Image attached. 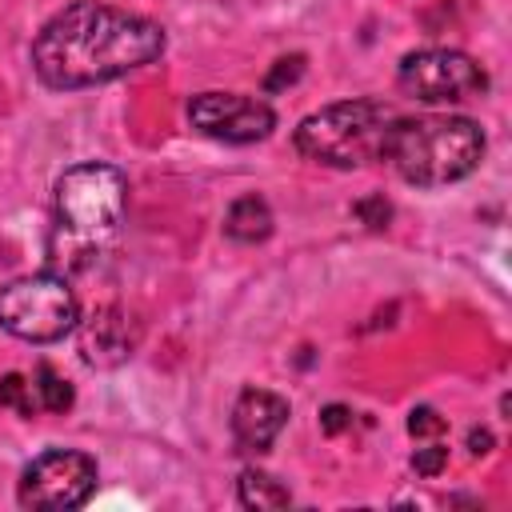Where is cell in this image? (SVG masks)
<instances>
[{
    "instance_id": "obj_18",
    "label": "cell",
    "mask_w": 512,
    "mask_h": 512,
    "mask_svg": "<svg viewBox=\"0 0 512 512\" xmlns=\"http://www.w3.org/2000/svg\"><path fill=\"white\" fill-rule=\"evenodd\" d=\"M448 424H444V416L436 412V408H412L408 412V432L412 436H440Z\"/></svg>"
},
{
    "instance_id": "obj_19",
    "label": "cell",
    "mask_w": 512,
    "mask_h": 512,
    "mask_svg": "<svg viewBox=\"0 0 512 512\" xmlns=\"http://www.w3.org/2000/svg\"><path fill=\"white\" fill-rule=\"evenodd\" d=\"M348 424H352V412H348L344 404H328V408L320 412V428H324L328 436H340Z\"/></svg>"
},
{
    "instance_id": "obj_9",
    "label": "cell",
    "mask_w": 512,
    "mask_h": 512,
    "mask_svg": "<svg viewBox=\"0 0 512 512\" xmlns=\"http://www.w3.org/2000/svg\"><path fill=\"white\" fill-rule=\"evenodd\" d=\"M288 420V400L264 388H244L232 408V436L240 452H268Z\"/></svg>"
},
{
    "instance_id": "obj_16",
    "label": "cell",
    "mask_w": 512,
    "mask_h": 512,
    "mask_svg": "<svg viewBox=\"0 0 512 512\" xmlns=\"http://www.w3.org/2000/svg\"><path fill=\"white\" fill-rule=\"evenodd\" d=\"M448 464V448L444 444H424L412 452V472L416 476H440Z\"/></svg>"
},
{
    "instance_id": "obj_12",
    "label": "cell",
    "mask_w": 512,
    "mask_h": 512,
    "mask_svg": "<svg viewBox=\"0 0 512 512\" xmlns=\"http://www.w3.org/2000/svg\"><path fill=\"white\" fill-rule=\"evenodd\" d=\"M236 492H240V504H244V508H256V512H260V508H288V504H292L288 488H284L276 476L256 472V468H244V472H240Z\"/></svg>"
},
{
    "instance_id": "obj_20",
    "label": "cell",
    "mask_w": 512,
    "mask_h": 512,
    "mask_svg": "<svg viewBox=\"0 0 512 512\" xmlns=\"http://www.w3.org/2000/svg\"><path fill=\"white\" fill-rule=\"evenodd\" d=\"M468 448H472V456L488 452V448H492V432H488V428H472V432H468Z\"/></svg>"
},
{
    "instance_id": "obj_17",
    "label": "cell",
    "mask_w": 512,
    "mask_h": 512,
    "mask_svg": "<svg viewBox=\"0 0 512 512\" xmlns=\"http://www.w3.org/2000/svg\"><path fill=\"white\" fill-rule=\"evenodd\" d=\"M368 228H388V220H392V204L384 200V196H364V200H356V208H352Z\"/></svg>"
},
{
    "instance_id": "obj_2",
    "label": "cell",
    "mask_w": 512,
    "mask_h": 512,
    "mask_svg": "<svg viewBox=\"0 0 512 512\" xmlns=\"http://www.w3.org/2000/svg\"><path fill=\"white\" fill-rule=\"evenodd\" d=\"M484 132L468 116H400L388 140V160L416 188H444L476 172Z\"/></svg>"
},
{
    "instance_id": "obj_13",
    "label": "cell",
    "mask_w": 512,
    "mask_h": 512,
    "mask_svg": "<svg viewBox=\"0 0 512 512\" xmlns=\"http://www.w3.org/2000/svg\"><path fill=\"white\" fill-rule=\"evenodd\" d=\"M36 396H40V408H48V412H68L72 400H76L72 384L64 376H56L48 364L36 368Z\"/></svg>"
},
{
    "instance_id": "obj_15",
    "label": "cell",
    "mask_w": 512,
    "mask_h": 512,
    "mask_svg": "<svg viewBox=\"0 0 512 512\" xmlns=\"http://www.w3.org/2000/svg\"><path fill=\"white\" fill-rule=\"evenodd\" d=\"M300 76H304V56H300V52H292V56H284V60H276V64H272V72L264 76V92H280V88L296 84Z\"/></svg>"
},
{
    "instance_id": "obj_6",
    "label": "cell",
    "mask_w": 512,
    "mask_h": 512,
    "mask_svg": "<svg viewBox=\"0 0 512 512\" xmlns=\"http://www.w3.org/2000/svg\"><path fill=\"white\" fill-rule=\"evenodd\" d=\"M396 80L408 96H416L424 104H456V100H472L488 88L484 68L468 52H452V48L408 52L400 60Z\"/></svg>"
},
{
    "instance_id": "obj_8",
    "label": "cell",
    "mask_w": 512,
    "mask_h": 512,
    "mask_svg": "<svg viewBox=\"0 0 512 512\" xmlns=\"http://www.w3.org/2000/svg\"><path fill=\"white\" fill-rule=\"evenodd\" d=\"M188 120L192 128H200L212 140L224 144H252L264 140L276 128V112L256 100V96H240V92H200L188 104Z\"/></svg>"
},
{
    "instance_id": "obj_1",
    "label": "cell",
    "mask_w": 512,
    "mask_h": 512,
    "mask_svg": "<svg viewBox=\"0 0 512 512\" xmlns=\"http://www.w3.org/2000/svg\"><path fill=\"white\" fill-rule=\"evenodd\" d=\"M164 52V28L108 8L96 0H76L56 12L32 40V68L56 92H76L108 84Z\"/></svg>"
},
{
    "instance_id": "obj_7",
    "label": "cell",
    "mask_w": 512,
    "mask_h": 512,
    "mask_svg": "<svg viewBox=\"0 0 512 512\" xmlns=\"http://www.w3.org/2000/svg\"><path fill=\"white\" fill-rule=\"evenodd\" d=\"M96 488V460L72 448H52L36 456L20 476V504L36 512H68L80 508Z\"/></svg>"
},
{
    "instance_id": "obj_14",
    "label": "cell",
    "mask_w": 512,
    "mask_h": 512,
    "mask_svg": "<svg viewBox=\"0 0 512 512\" xmlns=\"http://www.w3.org/2000/svg\"><path fill=\"white\" fill-rule=\"evenodd\" d=\"M0 408H12V412H20V416H36V396H32V384H28L20 372L0 376Z\"/></svg>"
},
{
    "instance_id": "obj_11",
    "label": "cell",
    "mask_w": 512,
    "mask_h": 512,
    "mask_svg": "<svg viewBox=\"0 0 512 512\" xmlns=\"http://www.w3.org/2000/svg\"><path fill=\"white\" fill-rule=\"evenodd\" d=\"M224 232L236 244H260L272 236V208L260 196H240L224 216Z\"/></svg>"
},
{
    "instance_id": "obj_5",
    "label": "cell",
    "mask_w": 512,
    "mask_h": 512,
    "mask_svg": "<svg viewBox=\"0 0 512 512\" xmlns=\"http://www.w3.org/2000/svg\"><path fill=\"white\" fill-rule=\"evenodd\" d=\"M128 184L112 164H76L56 180V224L76 240H100L120 224Z\"/></svg>"
},
{
    "instance_id": "obj_10",
    "label": "cell",
    "mask_w": 512,
    "mask_h": 512,
    "mask_svg": "<svg viewBox=\"0 0 512 512\" xmlns=\"http://www.w3.org/2000/svg\"><path fill=\"white\" fill-rule=\"evenodd\" d=\"M132 344H136V336L128 332V316L116 308L96 312L84 324V340H80L88 364H120L124 356H132Z\"/></svg>"
},
{
    "instance_id": "obj_4",
    "label": "cell",
    "mask_w": 512,
    "mask_h": 512,
    "mask_svg": "<svg viewBox=\"0 0 512 512\" xmlns=\"http://www.w3.org/2000/svg\"><path fill=\"white\" fill-rule=\"evenodd\" d=\"M80 324V304L68 280L52 272L16 276L0 288V328L28 344L64 340Z\"/></svg>"
},
{
    "instance_id": "obj_3",
    "label": "cell",
    "mask_w": 512,
    "mask_h": 512,
    "mask_svg": "<svg viewBox=\"0 0 512 512\" xmlns=\"http://www.w3.org/2000/svg\"><path fill=\"white\" fill-rule=\"evenodd\" d=\"M396 108L384 100H340L320 112H308L296 124V148L332 168H356L388 156V140L396 128Z\"/></svg>"
}]
</instances>
